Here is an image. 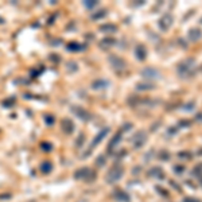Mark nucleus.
<instances>
[{
  "label": "nucleus",
  "mask_w": 202,
  "mask_h": 202,
  "mask_svg": "<svg viewBox=\"0 0 202 202\" xmlns=\"http://www.w3.org/2000/svg\"><path fill=\"white\" fill-rule=\"evenodd\" d=\"M82 139H85V136H84V135L81 134V135H80V137L77 139V147H80V146H81V143H82Z\"/></svg>",
  "instance_id": "obj_27"
},
{
  "label": "nucleus",
  "mask_w": 202,
  "mask_h": 202,
  "mask_svg": "<svg viewBox=\"0 0 202 202\" xmlns=\"http://www.w3.org/2000/svg\"><path fill=\"white\" fill-rule=\"evenodd\" d=\"M109 61H111L112 66H113L115 69H124L125 68V62H124V59L119 58V57L112 55V57H109Z\"/></svg>",
  "instance_id": "obj_7"
},
{
  "label": "nucleus",
  "mask_w": 202,
  "mask_h": 202,
  "mask_svg": "<svg viewBox=\"0 0 202 202\" xmlns=\"http://www.w3.org/2000/svg\"><path fill=\"white\" fill-rule=\"evenodd\" d=\"M101 31H105V33H111V31H116V27L112 24H106V26H101L100 27Z\"/></svg>",
  "instance_id": "obj_18"
},
{
  "label": "nucleus",
  "mask_w": 202,
  "mask_h": 202,
  "mask_svg": "<svg viewBox=\"0 0 202 202\" xmlns=\"http://www.w3.org/2000/svg\"><path fill=\"white\" fill-rule=\"evenodd\" d=\"M104 159H105L104 156H100L99 159H97V166H103V160H104Z\"/></svg>",
  "instance_id": "obj_29"
},
{
  "label": "nucleus",
  "mask_w": 202,
  "mask_h": 202,
  "mask_svg": "<svg viewBox=\"0 0 202 202\" xmlns=\"http://www.w3.org/2000/svg\"><path fill=\"white\" fill-rule=\"evenodd\" d=\"M143 76L147 77V78H158V77H159V73H158L155 69H144Z\"/></svg>",
  "instance_id": "obj_10"
},
{
  "label": "nucleus",
  "mask_w": 202,
  "mask_h": 202,
  "mask_svg": "<svg viewBox=\"0 0 202 202\" xmlns=\"http://www.w3.org/2000/svg\"><path fill=\"white\" fill-rule=\"evenodd\" d=\"M175 170H177V171H183V167H179V166H177V167H175Z\"/></svg>",
  "instance_id": "obj_31"
},
{
  "label": "nucleus",
  "mask_w": 202,
  "mask_h": 202,
  "mask_svg": "<svg viewBox=\"0 0 202 202\" xmlns=\"http://www.w3.org/2000/svg\"><path fill=\"white\" fill-rule=\"evenodd\" d=\"M123 195H125V194H124V193H121V191H119V195H116V198H117V200L128 201V197H123Z\"/></svg>",
  "instance_id": "obj_26"
},
{
  "label": "nucleus",
  "mask_w": 202,
  "mask_h": 202,
  "mask_svg": "<svg viewBox=\"0 0 202 202\" xmlns=\"http://www.w3.org/2000/svg\"><path fill=\"white\" fill-rule=\"evenodd\" d=\"M76 178H77V179L90 181V179H93V178H96V175L93 174V171H92V170H89L88 167H85V169L77 170V171H76Z\"/></svg>",
  "instance_id": "obj_4"
},
{
  "label": "nucleus",
  "mask_w": 202,
  "mask_h": 202,
  "mask_svg": "<svg viewBox=\"0 0 202 202\" xmlns=\"http://www.w3.org/2000/svg\"><path fill=\"white\" fill-rule=\"evenodd\" d=\"M70 111H71V113H73L74 116H77L80 120H82V121H89V120L92 119V113H89L86 109L81 108V106L73 105L70 108Z\"/></svg>",
  "instance_id": "obj_2"
},
{
  "label": "nucleus",
  "mask_w": 202,
  "mask_h": 202,
  "mask_svg": "<svg viewBox=\"0 0 202 202\" xmlns=\"http://www.w3.org/2000/svg\"><path fill=\"white\" fill-rule=\"evenodd\" d=\"M121 175H123V169H121L120 166H115L113 169L108 172V175H106V182H109V183H115L116 181L120 179Z\"/></svg>",
  "instance_id": "obj_3"
},
{
  "label": "nucleus",
  "mask_w": 202,
  "mask_h": 202,
  "mask_svg": "<svg viewBox=\"0 0 202 202\" xmlns=\"http://www.w3.org/2000/svg\"><path fill=\"white\" fill-rule=\"evenodd\" d=\"M45 123L47 124V125H53L54 124V116H51V115H45Z\"/></svg>",
  "instance_id": "obj_19"
},
{
  "label": "nucleus",
  "mask_w": 202,
  "mask_h": 202,
  "mask_svg": "<svg viewBox=\"0 0 202 202\" xmlns=\"http://www.w3.org/2000/svg\"><path fill=\"white\" fill-rule=\"evenodd\" d=\"M61 128H62V131L65 134H71L74 131V124L70 119H63L61 121Z\"/></svg>",
  "instance_id": "obj_5"
},
{
  "label": "nucleus",
  "mask_w": 202,
  "mask_h": 202,
  "mask_svg": "<svg viewBox=\"0 0 202 202\" xmlns=\"http://www.w3.org/2000/svg\"><path fill=\"white\" fill-rule=\"evenodd\" d=\"M144 140H146V134L144 132H139L135 137V147H140L144 144Z\"/></svg>",
  "instance_id": "obj_12"
},
{
  "label": "nucleus",
  "mask_w": 202,
  "mask_h": 202,
  "mask_svg": "<svg viewBox=\"0 0 202 202\" xmlns=\"http://www.w3.org/2000/svg\"><path fill=\"white\" fill-rule=\"evenodd\" d=\"M202 36V33L201 30H198V28H194V30H190L189 33V38L193 40V42H195V40H198Z\"/></svg>",
  "instance_id": "obj_11"
},
{
  "label": "nucleus",
  "mask_w": 202,
  "mask_h": 202,
  "mask_svg": "<svg viewBox=\"0 0 202 202\" xmlns=\"http://www.w3.org/2000/svg\"><path fill=\"white\" fill-rule=\"evenodd\" d=\"M108 132H109V128H104V129H101V131L99 132V135H97V136H96V137H94V139H93V143L90 144V150L93 148V147H96L97 144H99L100 141L103 140L104 137L106 136V135H108Z\"/></svg>",
  "instance_id": "obj_6"
},
{
  "label": "nucleus",
  "mask_w": 202,
  "mask_h": 202,
  "mask_svg": "<svg viewBox=\"0 0 202 202\" xmlns=\"http://www.w3.org/2000/svg\"><path fill=\"white\" fill-rule=\"evenodd\" d=\"M81 49H82V46H80L77 42H71L68 45V50H70V51H78Z\"/></svg>",
  "instance_id": "obj_16"
},
{
  "label": "nucleus",
  "mask_w": 202,
  "mask_h": 202,
  "mask_svg": "<svg viewBox=\"0 0 202 202\" xmlns=\"http://www.w3.org/2000/svg\"><path fill=\"white\" fill-rule=\"evenodd\" d=\"M121 136H123V131H119V132H117L116 136H115L113 139L111 140V143L108 144V151H112V150H113V147L119 144V141H120V139H121Z\"/></svg>",
  "instance_id": "obj_9"
},
{
  "label": "nucleus",
  "mask_w": 202,
  "mask_h": 202,
  "mask_svg": "<svg viewBox=\"0 0 202 202\" xmlns=\"http://www.w3.org/2000/svg\"><path fill=\"white\" fill-rule=\"evenodd\" d=\"M171 22H172V18L170 15H164L163 18L160 19L159 22V26L162 27V30H167V28L171 26Z\"/></svg>",
  "instance_id": "obj_8"
},
{
  "label": "nucleus",
  "mask_w": 202,
  "mask_h": 202,
  "mask_svg": "<svg viewBox=\"0 0 202 202\" xmlns=\"http://www.w3.org/2000/svg\"><path fill=\"white\" fill-rule=\"evenodd\" d=\"M40 71H42V70H35V69H33V70L30 71V76L33 77V78H36V77L39 76V73H40Z\"/></svg>",
  "instance_id": "obj_24"
},
{
  "label": "nucleus",
  "mask_w": 202,
  "mask_h": 202,
  "mask_svg": "<svg viewBox=\"0 0 202 202\" xmlns=\"http://www.w3.org/2000/svg\"><path fill=\"white\" fill-rule=\"evenodd\" d=\"M137 89H140V90H147V89H152V85H147V84H139V85H137Z\"/></svg>",
  "instance_id": "obj_23"
},
{
  "label": "nucleus",
  "mask_w": 202,
  "mask_h": 202,
  "mask_svg": "<svg viewBox=\"0 0 202 202\" xmlns=\"http://www.w3.org/2000/svg\"><path fill=\"white\" fill-rule=\"evenodd\" d=\"M146 49L143 47V46H137V49H136V57L139 58L140 61H143L144 58H146Z\"/></svg>",
  "instance_id": "obj_15"
},
{
  "label": "nucleus",
  "mask_w": 202,
  "mask_h": 202,
  "mask_svg": "<svg viewBox=\"0 0 202 202\" xmlns=\"http://www.w3.org/2000/svg\"><path fill=\"white\" fill-rule=\"evenodd\" d=\"M3 23H4V19H2V18H0V24H3Z\"/></svg>",
  "instance_id": "obj_32"
},
{
  "label": "nucleus",
  "mask_w": 202,
  "mask_h": 202,
  "mask_svg": "<svg viewBox=\"0 0 202 202\" xmlns=\"http://www.w3.org/2000/svg\"><path fill=\"white\" fill-rule=\"evenodd\" d=\"M106 15V11H99V14H93L92 15V19H100V18H104Z\"/></svg>",
  "instance_id": "obj_22"
},
{
  "label": "nucleus",
  "mask_w": 202,
  "mask_h": 202,
  "mask_svg": "<svg viewBox=\"0 0 202 202\" xmlns=\"http://www.w3.org/2000/svg\"><path fill=\"white\" fill-rule=\"evenodd\" d=\"M105 86H108V81H104V80H96L92 84L93 89H104Z\"/></svg>",
  "instance_id": "obj_13"
},
{
  "label": "nucleus",
  "mask_w": 202,
  "mask_h": 202,
  "mask_svg": "<svg viewBox=\"0 0 202 202\" xmlns=\"http://www.w3.org/2000/svg\"><path fill=\"white\" fill-rule=\"evenodd\" d=\"M14 104H15V97H10L8 100L3 101V106H5V108H11Z\"/></svg>",
  "instance_id": "obj_17"
},
{
  "label": "nucleus",
  "mask_w": 202,
  "mask_h": 202,
  "mask_svg": "<svg viewBox=\"0 0 202 202\" xmlns=\"http://www.w3.org/2000/svg\"><path fill=\"white\" fill-rule=\"evenodd\" d=\"M178 73L182 77H190V76H194V71H193V61H185L179 65L178 68Z\"/></svg>",
  "instance_id": "obj_1"
},
{
  "label": "nucleus",
  "mask_w": 202,
  "mask_h": 202,
  "mask_svg": "<svg viewBox=\"0 0 202 202\" xmlns=\"http://www.w3.org/2000/svg\"><path fill=\"white\" fill-rule=\"evenodd\" d=\"M84 5H85L86 8H93L97 5V2H93V0H86V2H84Z\"/></svg>",
  "instance_id": "obj_20"
},
{
  "label": "nucleus",
  "mask_w": 202,
  "mask_h": 202,
  "mask_svg": "<svg viewBox=\"0 0 202 202\" xmlns=\"http://www.w3.org/2000/svg\"><path fill=\"white\" fill-rule=\"evenodd\" d=\"M40 148L45 150V151H49V150H51V146H50V144H47V143H42V144H40Z\"/></svg>",
  "instance_id": "obj_25"
},
{
  "label": "nucleus",
  "mask_w": 202,
  "mask_h": 202,
  "mask_svg": "<svg viewBox=\"0 0 202 202\" xmlns=\"http://www.w3.org/2000/svg\"><path fill=\"white\" fill-rule=\"evenodd\" d=\"M183 202H201V201L195 200V198H185V201H183Z\"/></svg>",
  "instance_id": "obj_28"
},
{
  "label": "nucleus",
  "mask_w": 202,
  "mask_h": 202,
  "mask_svg": "<svg viewBox=\"0 0 202 202\" xmlns=\"http://www.w3.org/2000/svg\"><path fill=\"white\" fill-rule=\"evenodd\" d=\"M40 171L43 172V174H49V172L51 171V169H53V166H51L50 162H43L42 164H40Z\"/></svg>",
  "instance_id": "obj_14"
},
{
  "label": "nucleus",
  "mask_w": 202,
  "mask_h": 202,
  "mask_svg": "<svg viewBox=\"0 0 202 202\" xmlns=\"http://www.w3.org/2000/svg\"><path fill=\"white\" fill-rule=\"evenodd\" d=\"M109 43H112V45H113V43H116V40H115L113 38H105V39H103V40H101V45H103V46H111V45H109Z\"/></svg>",
  "instance_id": "obj_21"
},
{
  "label": "nucleus",
  "mask_w": 202,
  "mask_h": 202,
  "mask_svg": "<svg viewBox=\"0 0 202 202\" xmlns=\"http://www.w3.org/2000/svg\"><path fill=\"white\" fill-rule=\"evenodd\" d=\"M7 198H11L10 194H3L2 197H0V200H7Z\"/></svg>",
  "instance_id": "obj_30"
}]
</instances>
